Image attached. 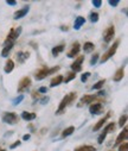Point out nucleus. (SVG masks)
Returning a JSON list of instances; mask_svg holds the SVG:
<instances>
[{"mask_svg":"<svg viewBox=\"0 0 128 151\" xmlns=\"http://www.w3.org/2000/svg\"><path fill=\"white\" fill-rule=\"evenodd\" d=\"M76 98H77V93H76V92H72V93L65 95V96L62 99V101H61V104H59V106H58V108H57V111H56V114L59 116V114H62V113H64L65 108H67Z\"/></svg>","mask_w":128,"mask_h":151,"instance_id":"nucleus-1","label":"nucleus"},{"mask_svg":"<svg viewBox=\"0 0 128 151\" xmlns=\"http://www.w3.org/2000/svg\"><path fill=\"white\" fill-rule=\"evenodd\" d=\"M58 70H59L58 65L54 67V68H41L34 74V78H36V80H43V79H45L46 76H49L50 74H54V73H56Z\"/></svg>","mask_w":128,"mask_h":151,"instance_id":"nucleus-2","label":"nucleus"},{"mask_svg":"<svg viewBox=\"0 0 128 151\" xmlns=\"http://www.w3.org/2000/svg\"><path fill=\"white\" fill-rule=\"evenodd\" d=\"M20 32H21V27H20V26H19L18 29H11V30H10V33L7 35L6 40H5V42H4V45L6 47V45H9V44H14V41L18 40Z\"/></svg>","mask_w":128,"mask_h":151,"instance_id":"nucleus-3","label":"nucleus"},{"mask_svg":"<svg viewBox=\"0 0 128 151\" xmlns=\"http://www.w3.org/2000/svg\"><path fill=\"white\" fill-rule=\"evenodd\" d=\"M119 44H120V41L117 40V41H115V43L103 54V56L101 57V63H104V62H107L110 57H113L114 55H115V52H116V50H117V47H119Z\"/></svg>","mask_w":128,"mask_h":151,"instance_id":"nucleus-4","label":"nucleus"},{"mask_svg":"<svg viewBox=\"0 0 128 151\" xmlns=\"http://www.w3.org/2000/svg\"><path fill=\"white\" fill-rule=\"evenodd\" d=\"M3 122L9 124V125H16L18 122H19V117L16 114V113L13 112H6L4 113V116H3Z\"/></svg>","mask_w":128,"mask_h":151,"instance_id":"nucleus-5","label":"nucleus"},{"mask_svg":"<svg viewBox=\"0 0 128 151\" xmlns=\"http://www.w3.org/2000/svg\"><path fill=\"white\" fill-rule=\"evenodd\" d=\"M114 129H115V124H114V123L108 124V125L104 127L103 132L99 136V138H97V143H99V144H102V143H103V140L106 139L107 134H108V133H110V132H113V131H114Z\"/></svg>","mask_w":128,"mask_h":151,"instance_id":"nucleus-6","label":"nucleus"},{"mask_svg":"<svg viewBox=\"0 0 128 151\" xmlns=\"http://www.w3.org/2000/svg\"><path fill=\"white\" fill-rule=\"evenodd\" d=\"M30 86H31V79H30L29 76H25V78H23V79L19 81V83H18V92H19V93L26 92V91L30 88Z\"/></svg>","mask_w":128,"mask_h":151,"instance_id":"nucleus-7","label":"nucleus"},{"mask_svg":"<svg viewBox=\"0 0 128 151\" xmlns=\"http://www.w3.org/2000/svg\"><path fill=\"white\" fill-rule=\"evenodd\" d=\"M114 35H115V27H114V26H109V27L104 31V33H103V40H104V42H106V43H110V42L113 41V38H114Z\"/></svg>","mask_w":128,"mask_h":151,"instance_id":"nucleus-8","label":"nucleus"},{"mask_svg":"<svg viewBox=\"0 0 128 151\" xmlns=\"http://www.w3.org/2000/svg\"><path fill=\"white\" fill-rule=\"evenodd\" d=\"M83 61H84V56H78V57L75 60V62L71 64V69L74 70L75 74L82 70V63H83Z\"/></svg>","mask_w":128,"mask_h":151,"instance_id":"nucleus-9","label":"nucleus"},{"mask_svg":"<svg viewBox=\"0 0 128 151\" xmlns=\"http://www.w3.org/2000/svg\"><path fill=\"white\" fill-rule=\"evenodd\" d=\"M89 112L92 113V114H101V113L103 112V105L101 102L93 104L89 107Z\"/></svg>","mask_w":128,"mask_h":151,"instance_id":"nucleus-10","label":"nucleus"},{"mask_svg":"<svg viewBox=\"0 0 128 151\" xmlns=\"http://www.w3.org/2000/svg\"><path fill=\"white\" fill-rule=\"evenodd\" d=\"M29 11H30V6H24L21 10H18L17 12H14V14H13V19H14V20H18V19L25 17V16L27 14Z\"/></svg>","mask_w":128,"mask_h":151,"instance_id":"nucleus-11","label":"nucleus"},{"mask_svg":"<svg viewBox=\"0 0 128 151\" xmlns=\"http://www.w3.org/2000/svg\"><path fill=\"white\" fill-rule=\"evenodd\" d=\"M79 49H81V47H79V43H74L72 44V48H71V50L68 52V57L69 58H74L75 56H77L78 55V52H79Z\"/></svg>","mask_w":128,"mask_h":151,"instance_id":"nucleus-12","label":"nucleus"},{"mask_svg":"<svg viewBox=\"0 0 128 151\" xmlns=\"http://www.w3.org/2000/svg\"><path fill=\"white\" fill-rule=\"evenodd\" d=\"M127 136H128V130H127V129H123L122 132H121V133L119 134V137L116 138L115 145H119V144L122 143V140H126V139H127Z\"/></svg>","mask_w":128,"mask_h":151,"instance_id":"nucleus-13","label":"nucleus"},{"mask_svg":"<svg viewBox=\"0 0 128 151\" xmlns=\"http://www.w3.org/2000/svg\"><path fill=\"white\" fill-rule=\"evenodd\" d=\"M96 99V95H84V96H82L81 98V104L78 105V106H82V105H84V104H89V102H93L94 100Z\"/></svg>","mask_w":128,"mask_h":151,"instance_id":"nucleus-14","label":"nucleus"},{"mask_svg":"<svg viewBox=\"0 0 128 151\" xmlns=\"http://www.w3.org/2000/svg\"><path fill=\"white\" fill-rule=\"evenodd\" d=\"M109 117H110V113H108V114H107L104 118H102L101 120H99V122H97V124L94 126V129H93V130H94V131H99V130H100V129L106 124V122L109 119Z\"/></svg>","mask_w":128,"mask_h":151,"instance_id":"nucleus-15","label":"nucleus"},{"mask_svg":"<svg viewBox=\"0 0 128 151\" xmlns=\"http://www.w3.org/2000/svg\"><path fill=\"white\" fill-rule=\"evenodd\" d=\"M16 56H17V60H18V62H19V63H24V62H25V60H27V58L30 57V54H29V52L19 51V52H17V54H16Z\"/></svg>","mask_w":128,"mask_h":151,"instance_id":"nucleus-16","label":"nucleus"},{"mask_svg":"<svg viewBox=\"0 0 128 151\" xmlns=\"http://www.w3.org/2000/svg\"><path fill=\"white\" fill-rule=\"evenodd\" d=\"M36 113H31V112H23L21 113V118L26 122H31L33 119H36Z\"/></svg>","mask_w":128,"mask_h":151,"instance_id":"nucleus-17","label":"nucleus"},{"mask_svg":"<svg viewBox=\"0 0 128 151\" xmlns=\"http://www.w3.org/2000/svg\"><path fill=\"white\" fill-rule=\"evenodd\" d=\"M63 82V76L62 75H57L56 78H54L50 82V87H56V86H59L61 83Z\"/></svg>","mask_w":128,"mask_h":151,"instance_id":"nucleus-18","label":"nucleus"},{"mask_svg":"<svg viewBox=\"0 0 128 151\" xmlns=\"http://www.w3.org/2000/svg\"><path fill=\"white\" fill-rule=\"evenodd\" d=\"M85 23V19H84V17H77L76 19H75V24H74V29L75 30H79L81 29V26L83 25Z\"/></svg>","mask_w":128,"mask_h":151,"instance_id":"nucleus-19","label":"nucleus"},{"mask_svg":"<svg viewBox=\"0 0 128 151\" xmlns=\"http://www.w3.org/2000/svg\"><path fill=\"white\" fill-rule=\"evenodd\" d=\"M123 75H124V70H123V68H120L116 73H115V75H114V81L115 82H119V81H121L122 80V78H123Z\"/></svg>","mask_w":128,"mask_h":151,"instance_id":"nucleus-20","label":"nucleus"},{"mask_svg":"<svg viewBox=\"0 0 128 151\" xmlns=\"http://www.w3.org/2000/svg\"><path fill=\"white\" fill-rule=\"evenodd\" d=\"M13 68H14V62L12 60H9L6 62V64H5V67H4V71L6 74H9V73H11L13 70Z\"/></svg>","mask_w":128,"mask_h":151,"instance_id":"nucleus-21","label":"nucleus"},{"mask_svg":"<svg viewBox=\"0 0 128 151\" xmlns=\"http://www.w3.org/2000/svg\"><path fill=\"white\" fill-rule=\"evenodd\" d=\"M74 151H96V149L92 145H82V146L76 147Z\"/></svg>","mask_w":128,"mask_h":151,"instance_id":"nucleus-22","label":"nucleus"},{"mask_svg":"<svg viewBox=\"0 0 128 151\" xmlns=\"http://www.w3.org/2000/svg\"><path fill=\"white\" fill-rule=\"evenodd\" d=\"M64 49H65V45H63V44L57 45V47H55V48L52 49V55H54V56H58L61 52L64 51Z\"/></svg>","mask_w":128,"mask_h":151,"instance_id":"nucleus-23","label":"nucleus"},{"mask_svg":"<svg viewBox=\"0 0 128 151\" xmlns=\"http://www.w3.org/2000/svg\"><path fill=\"white\" fill-rule=\"evenodd\" d=\"M94 48H95L94 43L87 42V43H84V45H83V51H84V52H90V51L94 50Z\"/></svg>","mask_w":128,"mask_h":151,"instance_id":"nucleus-24","label":"nucleus"},{"mask_svg":"<svg viewBox=\"0 0 128 151\" xmlns=\"http://www.w3.org/2000/svg\"><path fill=\"white\" fill-rule=\"evenodd\" d=\"M13 45H14V44H9V45L4 47L3 51H1V56H3V57H7V56H9V52H10L11 50H12Z\"/></svg>","mask_w":128,"mask_h":151,"instance_id":"nucleus-25","label":"nucleus"},{"mask_svg":"<svg viewBox=\"0 0 128 151\" xmlns=\"http://www.w3.org/2000/svg\"><path fill=\"white\" fill-rule=\"evenodd\" d=\"M74 131H75V127H74V126H69V127H67V129L62 132V137H63V138H65V137H68V136L72 134V133H74Z\"/></svg>","mask_w":128,"mask_h":151,"instance_id":"nucleus-26","label":"nucleus"},{"mask_svg":"<svg viewBox=\"0 0 128 151\" xmlns=\"http://www.w3.org/2000/svg\"><path fill=\"white\" fill-rule=\"evenodd\" d=\"M89 19L92 23H97L99 22V13L97 12H92L89 16Z\"/></svg>","mask_w":128,"mask_h":151,"instance_id":"nucleus-27","label":"nucleus"},{"mask_svg":"<svg viewBox=\"0 0 128 151\" xmlns=\"http://www.w3.org/2000/svg\"><path fill=\"white\" fill-rule=\"evenodd\" d=\"M75 78H76V74H75V73H69V75H68L67 78H63V81H64L65 83H68V82H70L71 80H74Z\"/></svg>","mask_w":128,"mask_h":151,"instance_id":"nucleus-28","label":"nucleus"},{"mask_svg":"<svg viewBox=\"0 0 128 151\" xmlns=\"http://www.w3.org/2000/svg\"><path fill=\"white\" fill-rule=\"evenodd\" d=\"M104 83H106V80H104V79H103V80H100L99 82H96V83L93 86V89H101Z\"/></svg>","mask_w":128,"mask_h":151,"instance_id":"nucleus-29","label":"nucleus"},{"mask_svg":"<svg viewBox=\"0 0 128 151\" xmlns=\"http://www.w3.org/2000/svg\"><path fill=\"white\" fill-rule=\"evenodd\" d=\"M126 122H127V116H126V114L121 116V117H120V120H119V125H120V127H122V126L126 124Z\"/></svg>","mask_w":128,"mask_h":151,"instance_id":"nucleus-30","label":"nucleus"},{"mask_svg":"<svg viewBox=\"0 0 128 151\" xmlns=\"http://www.w3.org/2000/svg\"><path fill=\"white\" fill-rule=\"evenodd\" d=\"M23 100H24V95L21 94V95H19L18 98H16V99L13 100V105H14V106H17V105H19V104H20Z\"/></svg>","mask_w":128,"mask_h":151,"instance_id":"nucleus-31","label":"nucleus"},{"mask_svg":"<svg viewBox=\"0 0 128 151\" xmlns=\"http://www.w3.org/2000/svg\"><path fill=\"white\" fill-rule=\"evenodd\" d=\"M99 54H95L93 57H92V60H90V65H94V64H96L97 63V61H99Z\"/></svg>","mask_w":128,"mask_h":151,"instance_id":"nucleus-32","label":"nucleus"},{"mask_svg":"<svg viewBox=\"0 0 128 151\" xmlns=\"http://www.w3.org/2000/svg\"><path fill=\"white\" fill-rule=\"evenodd\" d=\"M89 76H90V73H89V71L82 74V76H81V81H82V82H85V81L88 80V78H89Z\"/></svg>","mask_w":128,"mask_h":151,"instance_id":"nucleus-33","label":"nucleus"},{"mask_svg":"<svg viewBox=\"0 0 128 151\" xmlns=\"http://www.w3.org/2000/svg\"><path fill=\"white\" fill-rule=\"evenodd\" d=\"M127 149H128V144H127V142H124V143H122V145H120L119 151H127Z\"/></svg>","mask_w":128,"mask_h":151,"instance_id":"nucleus-34","label":"nucleus"},{"mask_svg":"<svg viewBox=\"0 0 128 151\" xmlns=\"http://www.w3.org/2000/svg\"><path fill=\"white\" fill-rule=\"evenodd\" d=\"M93 6L94 7H101V5H102V1L101 0H93Z\"/></svg>","mask_w":128,"mask_h":151,"instance_id":"nucleus-35","label":"nucleus"},{"mask_svg":"<svg viewBox=\"0 0 128 151\" xmlns=\"http://www.w3.org/2000/svg\"><path fill=\"white\" fill-rule=\"evenodd\" d=\"M20 144H21V142H20V140H17V142H14L13 144H11V145H10V149H14V147L19 146Z\"/></svg>","mask_w":128,"mask_h":151,"instance_id":"nucleus-36","label":"nucleus"},{"mask_svg":"<svg viewBox=\"0 0 128 151\" xmlns=\"http://www.w3.org/2000/svg\"><path fill=\"white\" fill-rule=\"evenodd\" d=\"M38 93H41V94L48 93V87H40V88L38 89Z\"/></svg>","mask_w":128,"mask_h":151,"instance_id":"nucleus-37","label":"nucleus"},{"mask_svg":"<svg viewBox=\"0 0 128 151\" xmlns=\"http://www.w3.org/2000/svg\"><path fill=\"white\" fill-rule=\"evenodd\" d=\"M119 0H109V5H112V6H117L119 5Z\"/></svg>","mask_w":128,"mask_h":151,"instance_id":"nucleus-38","label":"nucleus"},{"mask_svg":"<svg viewBox=\"0 0 128 151\" xmlns=\"http://www.w3.org/2000/svg\"><path fill=\"white\" fill-rule=\"evenodd\" d=\"M6 4H7V5H11V6H16V5H17V3L14 1V0H7Z\"/></svg>","mask_w":128,"mask_h":151,"instance_id":"nucleus-39","label":"nucleus"},{"mask_svg":"<svg viewBox=\"0 0 128 151\" xmlns=\"http://www.w3.org/2000/svg\"><path fill=\"white\" fill-rule=\"evenodd\" d=\"M48 101H49V96H45L41 99V104H48Z\"/></svg>","mask_w":128,"mask_h":151,"instance_id":"nucleus-40","label":"nucleus"},{"mask_svg":"<svg viewBox=\"0 0 128 151\" xmlns=\"http://www.w3.org/2000/svg\"><path fill=\"white\" fill-rule=\"evenodd\" d=\"M31 138V136L27 133V134H24V137H23V140H29Z\"/></svg>","mask_w":128,"mask_h":151,"instance_id":"nucleus-41","label":"nucleus"},{"mask_svg":"<svg viewBox=\"0 0 128 151\" xmlns=\"http://www.w3.org/2000/svg\"><path fill=\"white\" fill-rule=\"evenodd\" d=\"M61 30H62V31H68V27H67V26H65V27H64V26H62V27H61Z\"/></svg>","mask_w":128,"mask_h":151,"instance_id":"nucleus-42","label":"nucleus"}]
</instances>
